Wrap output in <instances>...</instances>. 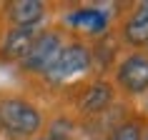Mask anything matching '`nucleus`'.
Returning <instances> with one entry per match:
<instances>
[{
    "label": "nucleus",
    "instance_id": "f257e3e1",
    "mask_svg": "<svg viewBox=\"0 0 148 140\" xmlns=\"http://www.w3.org/2000/svg\"><path fill=\"white\" fill-rule=\"evenodd\" d=\"M0 125L13 135H33L40 128V113L30 103L10 98L0 103Z\"/></svg>",
    "mask_w": 148,
    "mask_h": 140
},
{
    "label": "nucleus",
    "instance_id": "f03ea898",
    "mask_svg": "<svg viewBox=\"0 0 148 140\" xmlns=\"http://www.w3.org/2000/svg\"><path fill=\"white\" fill-rule=\"evenodd\" d=\"M90 68V53H88L86 45H68L63 48L58 60L45 70V75L50 83H60V80L70 78V75H78V73H86Z\"/></svg>",
    "mask_w": 148,
    "mask_h": 140
},
{
    "label": "nucleus",
    "instance_id": "7ed1b4c3",
    "mask_svg": "<svg viewBox=\"0 0 148 140\" xmlns=\"http://www.w3.org/2000/svg\"><path fill=\"white\" fill-rule=\"evenodd\" d=\"M60 50H63L60 38H58L55 33H43V35L35 38L30 53L23 58V68L30 70V73H45V70L58 60Z\"/></svg>",
    "mask_w": 148,
    "mask_h": 140
},
{
    "label": "nucleus",
    "instance_id": "20e7f679",
    "mask_svg": "<svg viewBox=\"0 0 148 140\" xmlns=\"http://www.w3.org/2000/svg\"><path fill=\"white\" fill-rule=\"evenodd\" d=\"M118 83L128 93H143L148 90V58L146 55H128L118 65Z\"/></svg>",
    "mask_w": 148,
    "mask_h": 140
},
{
    "label": "nucleus",
    "instance_id": "39448f33",
    "mask_svg": "<svg viewBox=\"0 0 148 140\" xmlns=\"http://www.w3.org/2000/svg\"><path fill=\"white\" fill-rule=\"evenodd\" d=\"M38 38L35 33V25H13L5 35V43H3V50L8 58H25L30 53L33 43Z\"/></svg>",
    "mask_w": 148,
    "mask_h": 140
},
{
    "label": "nucleus",
    "instance_id": "423d86ee",
    "mask_svg": "<svg viewBox=\"0 0 148 140\" xmlns=\"http://www.w3.org/2000/svg\"><path fill=\"white\" fill-rule=\"evenodd\" d=\"M123 35L131 45H148V3H140L136 13L131 15V20L125 23Z\"/></svg>",
    "mask_w": 148,
    "mask_h": 140
},
{
    "label": "nucleus",
    "instance_id": "0eeeda50",
    "mask_svg": "<svg viewBox=\"0 0 148 140\" xmlns=\"http://www.w3.org/2000/svg\"><path fill=\"white\" fill-rule=\"evenodd\" d=\"M10 20L15 25H35L45 13V5L38 0H18L10 5Z\"/></svg>",
    "mask_w": 148,
    "mask_h": 140
},
{
    "label": "nucleus",
    "instance_id": "6e6552de",
    "mask_svg": "<svg viewBox=\"0 0 148 140\" xmlns=\"http://www.w3.org/2000/svg\"><path fill=\"white\" fill-rule=\"evenodd\" d=\"M68 23L75 25V28H80V30H86V33L98 35V33L106 30V23H108V20H106V13L93 10V8H86V10H78V13H70Z\"/></svg>",
    "mask_w": 148,
    "mask_h": 140
},
{
    "label": "nucleus",
    "instance_id": "1a4fd4ad",
    "mask_svg": "<svg viewBox=\"0 0 148 140\" xmlns=\"http://www.w3.org/2000/svg\"><path fill=\"white\" fill-rule=\"evenodd\" d=\"M110 95H113L110 93V85L95 83V85L86 93V98L80 100V108H83V113H98V110H103L110 103Z\"/></svg>",
    "mask_w": 148,
    "mask_h": 140
},
{
    "label": "nucleus",
    "instance_id": "9d476101",
    "mask_svg": "<svg viewBox=\"0 0 148 140\" xmlns=\"http://www.w3.org/2000/svg\"><path fill=\"white\" fill-rule=\"evenodd\" d=\"M108 140H140V128L136 123H125L110 133Z\"/></svg>",
    "mask_w": 148,
    "mask_h": 140
},
{
    "label": "nucleus",
    "instance_id": "9b49d317",
    "mask_svg": "<svg viewBox=\"0 0 148 140\" xmlns=\"http://www.w3.org/2000/svg\"><path fill=\"white\" fill-rule=\"evenodd\" d=\"M70 130H73V125L68 120H55L53 130H50V140H70Z\"/></svg>",
    "mask_w": 148,
    "mask_h": 140
},
{
    "label": "nucleus",
    "instance_id": "f8f14e48",
    "mask_svg": "<svg viewBox=\"0 0 148 140\" xmlns=\"http://www.w3.org/2000/svg\"><path fill=\"white\" fill-rule=\"evenodd\" d=\"M143 140H148V130H146V138H143Z\"/></svg>",
    "mask_w": 148,
    "mask_h": 140
},
{
    "label": "nucleus",
    "instance_id": "ddd939ff",
    "mask_svg": "<svg viewBox=\"0 0 148 140\" xmlns=\"http://www.w3.org/2000/svg\"><path fill=\"white\" fill-rule=\"evenodd\" d=\"M146 110H148V100H146Z\"/></svg>",
    "mask_w": 148,
    "mask_h": 140
}]
</instances>
